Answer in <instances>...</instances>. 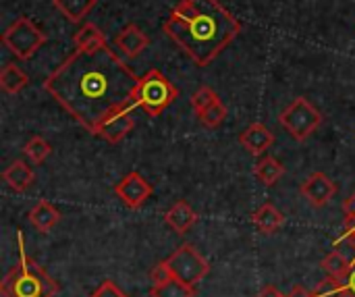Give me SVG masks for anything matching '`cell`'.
<instances>
[{"label":"cell","instance_id":"cell-1","mask_svg":"<svg viewBox=\"0 0 355 297\" xmlns=\"http://www.w3.org/2000/svg\"><path fill=\"white\" fill-rule=\"evenodd\" d=\"M139 77L108 46L77 48L44 81V90L89 133L112 114L135 108Z\"/></svg>","mask_w":355,"mask_h":297},{"label":"cell","instance_id":"cell-2","mask_svg":"<svg viewBox=\"0 0 355 297\" xmlns=\"http://www.w3.org/2000/svg\"><path fill=\"white\" fill-rule=\"evenodd\" d=\"M164 33L200 67H208L241 31L218 0H181L162 25Z\"/></svg>","mask_w":355,"mask_h":297},{"label":"cell","instance_id":"cell-3","mask_svg":"<svg viewBox=\"0 0 355 297\" xmlns=\"http://www.w3.org/2000/svg\"><path fill=\"white\" fill-rule=\"evenodd\" d=\"M0 291L4 297H54L60 285L27 256L23 235H19V262L4 275Z\"/></svg>","mask_w":355,"mask_h":297},{"label":"cell","instance_id":"cell-4","mask_svg":"<svg viewBox=\"0 0 355 297\" xmlns=\"http://www.w3.org/2000/svg\"><path fill=\"white\" fill-rule=\"evenodd\" d=\"M177 87L158 69H152L144 77H139L133 104L144 108L150 117H158L177 100Z\"/></svg>","mask_w":355,"mask_h":297},{"label":"cell","instance_id":"cell-5","mask_svg":"<svg viewBox=\"0 0 355 297\" xmlns=\"http://www.w3.org/2000/svg\"><path fill=\"white\" fill-rule=\"evenodd\" d=\"M279 123L295 142H304L322 125V114L308 98L300 96L281 112Z\"/></svg>","mask_w":355,"mask_h":297},{"label":"cell","instance_id":"cell-6","mask_svg":"<svg viewBox=\"0 0 355 297\" xmlns=\"http://www.w3.org/2000/svg\"><path fill=\"white\" fill-rule=\"evenodd\" d=\"M2 44L19 60H29L46 44V33L27 17H19L4 29Z\"/></svg>","mask_w":355,"mask_h":297},{"label":"cell","instance_id":"cell-7","mask_svg":"<svg viewBox=\"0 0 355 297\" xmlns=\"http://www.w3.org/2000/svg\"><path fill=\"white\" fill-rule=\"evenodd\" d=\"M166 264L171 266V273L175 279L196 287L208 273H210V264L208 260L191 246V244H183L179 246L168 258Z\"/></svg>","mask_w":355,"mask_h":297},{"label":"cell","instance_id":"cell-8","mask_svg":"<svg viewBox=\"0 0 355 297\" xmlns=\"http://www.w3.org/2000/svg\"><path fill=\"white\" fill-rule=\"evenodd\" d=\"M114 194L121 198V202L127 208L135 210V208H141L146 204V200H150L152 185L137 171H131L114 185Z\"/></svg>","mask_w":355,"mask_h":297},{"label":"cell","instance_id":"cell-9","mask_svg":"<svg viewBox=\"0 0 355 297\" xmlns=\"http://www.w3.org/2000/svg\"><path fill=\"white\" fill-rule=\"evenodd\" d=\"M337 194V185L333 179H329L324 173H312L304 185H302V196L314 206V208H322L327 206Z\"/></svg>","mask_w":355,"mask_h":297},{"label":"cell","instance_id":"cell-10","mask_svg":"<svg viewBox=\"0 0 355 297\" xmlns=\"http://www.w3.org/2000/svg\"><path fill=\"white\" fill-rule=\"evenodd\" d=\"M135 127V119H133V108H127V110H121L112 117H108L96 131L98 137L110 142V144H119L123 142L131 129Z\"/></svg>","mask_w":355,"mask_h":297},{"label":"cell","instance_id":"cell-11","mask_svg":"<svg viewBox=\"0 0 355 297\" xmlns=\"http://www.w3.org/2000/svg\"><path fill=\"white\" fill-rule=\"evenodd\" d=\"M239 144L254 156H262L272 144H275V133L262 125V123H254L248 129H243L239 133Z\"/></svg>","mask_w":355,"mask_h":297},{"label":"cell","instance_id":"cell-12","mask_svg":"<svg viewBox=\"0 0 355 297\" xmlns=\"http://www.w3.org/2000/svg\"><path fill=\"white\" fill-rule=\"evenodd\" d=\"M114 44H116V48H119L125 56H131V58H133V56H139V54L148 48L150 37H148L137 25L129 23V25H125V27L116 33Z\"/></svg>","mask_w":355,"mask_h":297},{"label":"cell","instance_id":"cell-13","mask_svg":"<svg viewBox=\"0 0 355 297\" xmlns=\"http://www.w3.org/2000/svg\"><path fill=\"white\" fill-rule=\"evenodd\" d=\"M198 221V214L193 212V208L185 202V200H179L166 214H164V223L177 233V235H183L187 233Z\"/></svg>","mask_w":355,"mask_h":297},{"label":"cell","instance_id":"cell-14","mask_svg":"<svg viewBox=\"0 0 355 297\" xmlns=\"http://www.w3.org/2000/svg\"><path fill=\"white\" fill-rule=\"evenodd\" d=\"M2 179L8 183L10 189L15 192H27L33 183H35V173L31 171V167H27L23 160H15L8 164V169L2 173Z\"/></svg>","mask_w":355,"mask_h":297},{"label":"cell","instance_id":"cell-15","mask_svg":"<svg viewBox=\"0 0 355 297\" xmlns=\"http://www.w3.org/2000/svg\"><path fill=\"white\" fill-rule=\"evenodd\" d=\"M58 221H60V212L48 200H40L29 212V223L40 233H48L52 227H56Z\"/></svg>","mask_w":355,"mask_h":297},{"label":"cell","instance_id":"cell-16","mask_svg":"<svg viewBox=\"0 0 355 297\" xmlns=\"http://www.w3.org/2000/svg\"><path fill=\"white\" fill-rule=\"evenodd\" d=\"M252 223L256 225V229L264 235H272L275 231H279L285 223V217L272 206V204H264L260 206L254 214H252Z\"/></svg>","mask_w":355,"mask_h":297},{"label":"cell","instance_id":"cell-17","mask_svg":"<svg viewBox=\"0 0 355 297\" xmlns=\"http://www.w3.org/2000/svg\"><path fill=\"white\" fill-rule=\"evenodd\" d=\"M254 175H256V179L260 183H264V185L270 187V185H275L285 175V167L277 158H272V156H262L254 164Z\"/></svg>","mask_w":355,"mask_h":297},{"label":"cell","instance_id":"cell-18","mask_svg":"<svg viewBox=\"0 0 355 297\" xmlns=\"http://www.w3.org/2000/svg\"><path fill=\"white\" fill-rule=\"evenodd\" d=\"M320 266H322V271L327 273V277H333V279L343 281L345 275H347L349 269H352V260L345 256V252H343L341 248H335L331 254H327V256L322 258Z\"/></svg>","mask_w":355,"mask_h":297},{"label":"cell","instance_id":"cell-19","mask_svg":"<svg viewBox=\"0 0 355 297\" xmlns=\"http://www.w3.org/2000/svg\"><path fill=\"white\" fill-rule=\"evenodd\" d=\"M52 2L71 23H81L98 0H52Z\"/></svg>","mask_w":355,"mask_h":297},{"label":"cell","instance_id":"cell-20","mask_svg":"<svg viewBox=\"0 0 355 297\" xmlns=\"http://www.w3.org/2000/svg\"><path fill=\"white\" fill-rule=\"evenodd\" d=\"M0 85L6 94H17L27 85V75L12 62L4 65V69L0 71Z\"/></svg>","mask_w":355,"mask_h":297},{"label":"cell","instance_id":"cell-21","mask_svg":"<svg viewBox=\"0 0 355 297\" xmlns=\"http://www.w3.org/2000/svg\"><path fill=\"white\" fill-rule=\"evenodd\" d=\"M75 46L77 48H83V50L100 48V46H106V37H104V33L94 23H85L75 33Z\"/></svg>","mask_w":355,"mask_h":297},{"label":"cell","instance_id":"cell-22","mask_svg":"<svg viewBox=\"0 0 355 297\" xmlns=\"http://www.w3.org/2000/svg\"><path fill=\"white\" fill-rule=\"evenodd\" d=\"M150 296L152 297H193L196 296V287L179 281V279H171L166 281L164 285H156L150 289Z\"/></svg>","mask_w":355,"mask_h":297},{"label":"cell","instance_id":"cell-23","mask_svg":"<svg viewBox=\"0 0 355 297\" xmlns=\"http://www.w3.org/2000/svg\"><path fill=\"white\" fill-rule=\"evenodd\" d=\"M23 154H25L33 164H42V162L52 154V146H50L44 137L35 135V137H31V139L23 146Z\"/></svg>","mask_w":355,"mask_h":297},{"label":"cell","instance_id":"cell-24","mask_svg":"<svg viewBox=\"0 0 355 297\" xmlns=\"http://www.w3.org/2000/svg\"><path fill=\"white\" fill-rule=\"evenodd\" d=\"M198 119H200L206 127L216 129V127H220V125L225 123V119H227V106H225L220 100H216L212 106H208L204 112H200Z\"/></svg>","mask_w":355,"mask_h":297},{"label":"cell","instance_id":"cell-25","mask_svg":"<svg viewBox=\"0 0 355 297\" xmlns=\"http://www.w3.org/2000/svg\"><path fill=\"white\" fill-rule=\"evenodd\" d=\"M216 100H220V98L216 96V92H214L212 87H208V85H202L200 90L193 92V96H191V106H193L196 114H200V112H204L208 106H212Z\"/></svg>","mask_w":355,"mask_h":297},{"label":"cell","instance_id":"cell-26","mask_svg":"<svg viewBox=\"0 0 355 297\" xmlns=\"http://www.w3.org/2000/svg\"><path fill=\"white\" fill-rule=\"evenodd\" d=\"M312 297H347V291L343 287V281L333 279V277H327L316 287V291H312Z\"/></svg>","mask_w":355,"mask_h":297},{"label":"cell","instance_id":"cell-27","mask_svg":"<svg viewBox=\"0 0 355 297\" xmlns=\"http://www.w3.org/2000/svg\"><path fill=\"white\" fill-rule=\"evenodd\" d=\"M343 214H345V229H343V235L335 241V246L349 239L355 233V192L343 202Z\"/></svg>","mask_w":355,"mask_h":297},{"label":"cell","instance_id":"cell-28","mask_svg":"<svg viewBox=\"0 0 355 297\" xmlns=\"http://www.w3.org/2000/svg\"><path fill=\"white\" fill-rule=\"evenodd\" d=\"M173 279V273H171V266L166 264V260L164 262H158L154 269H152V273H150V281H152V287H156V285H164L166 281H171Z\"/></svg>","mask_w":355,"mask_h":297},{"label":"cell","instance_id":"cell-29","mask_svg":"<svg viewBox=\"0 0 355 297\" xmlns=\"http://www.w3.org/2000/svg\"><path fill=\"white\" fill-rule=\"evenodd\" d=\"M92 297H127V294L116 285V283H112V281H104L94 294Z\"/></svg>","mask_w":355,"mask_h":297},{"label":"cell","instance_id":"cell-30","mask_svg":"<svg viewBox=\"0 0 355 297\" xmlns=\"http://www.w3.org/2000/svg\"><path fill=\"white\" fill-rule=\"evenodd\" d=\"M343 287L347 291V297H355V262L352 264L349 273L345 275V279H343Z\"/></svg>","mask_w":355,"mask_h":297},{"label":"cell","instance_id":"cell-31","mask_svg":"<svg viewBox=\"0 0 355 297\" xmlns=\"http://www.w3.org/2000/svg\"><path fill=\"white\" fill-rule=\"evenodd\" d=\"M258 297H287V296H283L277 287H272V285H268V287H264L262 291H260V296Z\"/></svg>","mask_w":355,"mask_h":297},{"label":"cell","instance_id":"cell-32","mask_svg":"<svg viewBox=\"0 0 355 297\" xmlns=\"http://www.w3.org/2000/svg\"><path fill=\"white\" fill-rule=\"evenodd\" d=\"M287 297H312V294H310V291H306L304 287H293V289H291V294H289Z\"/></svg>","mask_w":355,"mask_h":297},{"label":"cell","instance_id":"cell-33","mask_svg":"<svg viewBox=\"0 0 355 297\" xmlns=\"http://www.w3.org/2000/svg\"><path fill=\"white\" fill-rule=\"evenodd\" d=\"M345 241H349V244H354V248H355V233H354V235H352V237H349V239H345ZM341 244H343V241H341Z\"/></svg>","mask_w":355,"mask_h":297}]
</instances>
